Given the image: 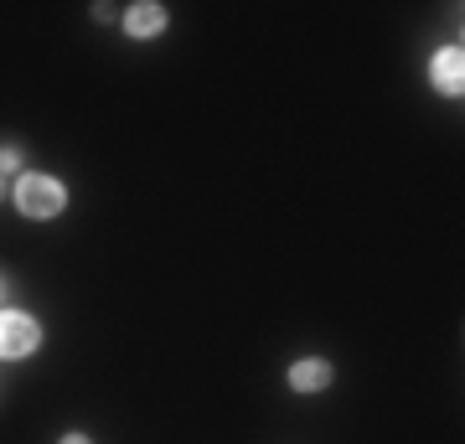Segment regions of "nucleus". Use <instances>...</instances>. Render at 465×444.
<instances>
[{"label": "nucleus", "instance_id": "obj_1", "mask_svg": "<svg viewBox=\"0 0 465 444\" xmlns=\"http://www.w3.org/2000/svg\"><path fill=\"white\" fill-rule=\"evenodd\" d=\"M16 207L26 217H57L67 207V192L57 176H42V171H26L16 182Z\"/></svg>", "mask_w": 465, "mask_h": 444}, {"label": "nucleus", "instance_id": "obj_2", "mask_svg": "<svg viewBox=\"0 0 465 444\" xmlns=\"http://www.w3.org/2000/svg\"><path fill=\"white\" fill-rule=\"evenodd\" d=\"M42 346V326L21 311H0V357H32Z\"/></svg>", "mask_w": 465, "mask_h": 444}, {"label": "nucleus", "instance_id": "obj_3", "mask_svg": "<svg viewBox=\"0 0 465 444\" xmlns=\"http://www.w3.org/2000/svg\"><path fill=\"white\" fill-rule=\"evenodd\" d=\"M430 78H434V88H440V94L460 99V88H465V57H460V47L440 52V57H434V67H430Z\"/></svg>", "mask_w": 465, "mask_h": 444}, {"label": "nucleus", "instance_id": "obj_4", "mask_svg": "<svg viewBox=\"0 0 465 444\" xmlns=\"http://www.w3.org/2000/svg\"><path fill=\"white\" fill-rule=\"evenodd\" d=\"M124 32L140 36V42H145V36H161L166 32V5H155V0L130 5V11H124Z\"/></svg>", "mask_w": 465, "mask_h": 444}, {"label": "nucleus", "instance_id": "obj_5", "mask_svg": "<svg viewBox=\"0 0 465 444\" xmlns=\"http://www.w3.org/2000/svg\"><path fill=\"white\" fill-rule=\"evenodd\" d=\"M290 388H295V393H321V388H331V362H321V357L290 362Z\"/></svg>", "mask_w": 465, "mask_h": 444}, {"label": "nucleus", "instance_id": "obj_6", "mask_svg": "<svg viewBox=\"0 0 465 444\" xmlns=\"http://www.w3.org/2000/svg\"><path fill=\"white\" fill-rule=\"evenodd\" d=\"M16 165H21V155H16V150H11V145H5V150H0V176H11Z\"/></svg>", "mask_w": 465, "mask_h": 444}, {"label": "nucleus", "instance_id": "obj_7", "mask_svg": "<svg viewBox=\"0 0 465 444\" xmlns=\"http://www.w3.org/2000/svg\"><path fill=\"white\" fill-rule=\"evenodd\" d=\"M63 444H88V439H84V434H67V439H63Z\"/></svg>", "mask_w": 465, "mask_h": 444}, {"label": "nucleus", "instance_id": "obj_8", "mask_svg": "<svg viewBox=\"0 0 465 444\" xmlns=\"http://www.w3.org/2000/svg\"><path fill=\"white\" fill-rule=\"evenodd\" d=\"M0 300H5V280H0Z\"/></svg>", "mask_w": 465, "mask_h": 444}, {"label": "nucleus", "instance_id": "obj_9", "mask_svg": "<svg viewBox=\"0 0 465 444\" xmlns=\"http://www.w3.org/2000/svg\"><path fill=\"white\" fill-rule=\"evenodd\" d=\"M0 197H5V186H0Z\"/></svg>", "mask_w": 465, "mask_h": 444}]
</instances>
